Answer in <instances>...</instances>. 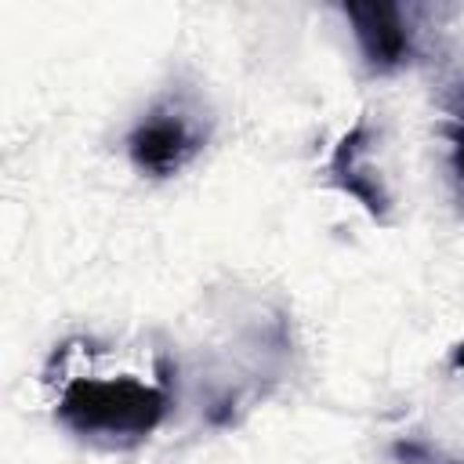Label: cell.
Instances as JSON below:
<instances>
[{
  "instance_id": "cell-1",
  "label": "cell",
  "mask_w": 464,
  "mask_h": 464,
  "mask_svg": "<svg viewBox=\"0 0 464 464\" xmlns=\"http://www.w3.org/2000/svg\"><path fill=\"white\" fill-rule=\"evenodd\" d=\"M167 392L141 377H69L58 392V420L98 442H138L167 417Z\"/></svg>"
},
{
  "instance_id": "cell-5",
  "label": "cell",
  "mask_w": 464,
  "mask_h": 464,
  "mask_svg": "<svg viewBox=\"0 0 464 464\" xmlns=\"http://www.w3.org/2000/svg\"><path fill=\"white\" fill-rule=\"evenodd\" d=\"M453 366H457V370H464V344H457V348H453Z\"/></svg>"
},
{
  "instance_id": "cell-6",
  "label": "cell",
  "mask_w": 464,
  "mask_h": 464,
  "mask_svg": "<svg viewBox=\"0 0 464 464\" xmlns=\"http://www.w3.org/2000/svg\"><path fill=\"white\" fill-rule=\"evenodd\" d=\"M457 138H464V98H460V134Z\"/></svg>"
},
{
  "instance_id": "cell-2",
  "label": "cell",
  "mask_w": 464,
  "mask_h": 464,
  "mask_svg": "<svg viewBox=\"0 0 464 464\" xmlns=\"http://www.w3.org/2000/svg\"><path fill=\"white\" fill-rule=\"evenodd\" d=\"M203 149V130L181 109H156L149 112L127 138V152L138 170L156 178L178 174L196 152Z\"/></svg>"
},
{
  "instance_id": "cell-3",
  "label": "cell",
  "mask_w": 464,
  "mask_h": 464,
  "mask_svg": "<svg viewBox=\"0 0 464 464\" xmlns=\"http://www.w3.org/2000/svg\"><path fill=\"white\" fill-rule=\"evenodd\" d=\"M348 22L355 25V40L370 65L395 69L410 58V29L402 22V11L392 4H352L344 7Z\"/></svg>"
},
{
  "instance_id": "cell-4",
  "label": "cell",
  "mask_w": 464,
  "mask_h": 464,
  "mask_svg": "<svg viewBox=\"0 0 464 464\" xmlns=\"http://www.w3.org/2000/svg\"><path fill=\"white\" fill-rule=\"evenodd\" d=\"M330 170L334 178L341 181L344 192H352L362 207H370L373 214H384L388 207V192L381 185V174L370 167L366 160V123H359L355 130L344 134V141L337 145L334 160H330Z\"/></svg>"
}]
</instances>
